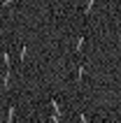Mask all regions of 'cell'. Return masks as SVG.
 Instances as JSON below:
<instances>
[{
    "label": "cell",
    "instance_id": "obj_1",
    "mask_svg": "<svg viewBox=\"0 0 121 123\" xmlns=\"http://www.w3.org/2000/svg\"><path fill=\"white\" fill-rule=\"evenodd\" d=\"M12 118H14V107L9 109V114H7V123H12Z\"/></svg>",
    "mask_w": 121,
    "mask_h": 123
}]
</instances>
